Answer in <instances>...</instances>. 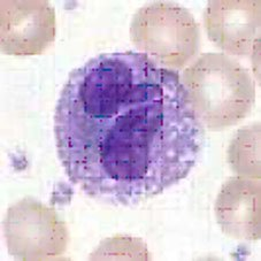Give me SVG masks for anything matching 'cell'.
Returning a JSON list of instances; mask_svg holds the SVG:
<instances>
[{
	"instance_id": "obj_1",
	"label": "cell",
	"mask_w": 261,
	"mask_h": 261,
	"mask_svg": "<svg viewBox=\"0 0 261 261\" xmlns=\"http://www.w3.org/2000/svg\"><path fill=\"white\" fill-rule=\"evenodd\" d=\"M55 136L71 183L129 206L188 176L204 128L177 71L128 51L99 55L71 71L57 101Z\"/></svg>"
},
{
	"instance_id": "obj_2",
	"label": "cell",
	"mask_w": 261,
	"mask_h": 261,
	"mask_svg": "<svg viewBox=\"0 0 261 261\" xmlns=\"http://www.w3.org/2000/svg\"><path fill=\"white\" fill-rule=\"evenodd\" d=\"M181 82L202 128L226 129L244 120L255 102L250 71L223 53H204L188 66Z\"/></svg>"
},
{
	"instance_id": "obj_3",
	"label": "cell",
	"mask_w": 261,
	"mask_h": 261,
	"mask_svg": "<svg viewBox=\"0 0 261 261\" xmlns=\"http://www.w3.org/2000/svg\"><path fill=\"white\" fill-rule=\"evenodd\" d=\"M130 37L153 64L174 71L190 64L200 46L195 17L175 3L155 2L139 8L130 24Z\"/></svg>"
},
{
	"instance_id": "obj_4",
	"label": "cell",
	"mask_w": 261,
	"mask_h": 261,
	"mask_svg": "<svg viewBox=\"0 0 261 261\" xmlns=\"http://www.w3.org/2000/svg\"><path fill=\"white\" fill-rule=\"evenodd\" d=\"M4 232L10 254L17 260H55L68 246V229L55 210L25 197L8 208Z\"/></svg>"
},
{
	"instance_id": "obj_5",
	"label": "cell",
	"mask_w": 261,
	"mask_h": 261,
	"mask_svg": "<svg viewBox=\"0 0 261 261\" xmlns=\"http://www.w3.org/2000/svg\"><path fill=\"white\" fill-rule=\"evenodd\" d=\"M56 31V13L47 2L0 4V47L5 55H42L55 42Z\"/></svg>"
},
{
	"instance_id": "obj_6",
	"label": "cell",
	"mask_w": 261,
	"mask_h": 261,
	"mask_svg": "<svg viewBox=\"0 0 261 261\" xmlns=\"http://www.w3.org/2000/svg\"><path fill=\"white\" fill-rule=\"evenodd\" d=\"M260 2H210L205 12L207 35L228 55L252 56L260 46Z\"/></svg>"
},
{
	"instance_id": "obj_7",
	"label": "cell",
	"mask_w": 261,
	"mask_h": 261,
	"mask_svg": "<svg viewBox=\"0 0 261 261\" xmlns=\"http://www.w3.org/2000/svg\"><path fill=\"white\" fill-rule=\"evenodd\" d=\"M260 214L259 179L236 176L223 184L215 202V215L226 235L240 241H259Z\"/></svg>"
},
{
	"instance_id": "obj_8",
	"label": "cell",
	"mask_w": 261,
	"mask_h": 261,
	"mask_svg": "<svg viewBox=\"0 0 261 261\" xmlns=\"http://www.w3.org/2000/svg\"><path fill=\"white\" fill-rule=\"evenodd\" d=\"M228 163L238 176L260 178V124L238 130L228 148Z\"/></svg>"
},
{
	"instance_id": "obj_9",
	"label": "cell",
	"mask_w": 261,
	"mask_h": 261,
	"mask_svg": "<svg viewBox=\"0 0 261 261\" xmlns=\"http://www.w3.org/2000/svg\"><path fill=\"white\" fill-rule=\"evenodd\" d=\"M150 254L142 240L116 236L102 241L90 259H148Z\"/></svg>"
}]
</instances>
